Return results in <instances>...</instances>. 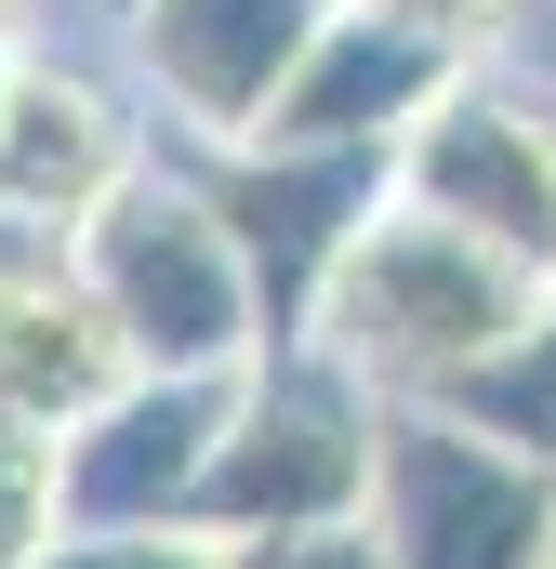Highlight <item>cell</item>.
Segmentation results:
<instances>
[{"instance_id": "20", "label": "cell", "mask_w": 556, "mask_h": 569, "mask_svg": "<svg viewBox=\"0 0 556 569\" xmlns=\"http://www.w3.org/2000/svg\"><path fill=\"white\" fill-rule=\"evenodd\" d=\"M93 13H120V0H93Z\"/></svg>"}, {"instance_id": "8", "label": "cell", "mask_w": 556, "mask_h": 569, "mask_svg": "<svg viewBox=\"0 0 556 569\" xmlns=\"http://www.w3.org/2000/svg\"><path fill=\"white\" fill-rule=\"evenodd\" d=\"M172 159H186V146H172ZM186 172L212 186L239 266L266 291V345H305L331 266H345L358 226L398 199V159H345V146H212V159H186Z\"/></svg>"}, {"instance_id": "17", "label": "cell", "mask_w": 556, "mask_h": 569, "mask_svg": "<svg viewBox=\"0 0 556 569\" xmlns=\"http://www.w3.org/2000/svg\"><path fill=\"white\" fill-rule=\"evenodd\" d=\"M40 40V0H0V53H27Z\"/></svg>"}, {"instance_id": "6", "label": "cell", "mask_w": 556, "mask_h": 569, "mask_svg": "<svg viewBox=\"0 0 556 569\" xmlns=\"http://www.w3.org/2000/svg\"><path fill=\"white\" fill-rule=\"evenodd\" d=\"M371 543L385 569H544L556 557V477L450 411H385L371 477Z\"/></svg>"}, {"instance_id": "7", "label": "cell", "mask_w": 556, "mask_h": 569, "mask_svg": "<svg viewBox=\"0 0 556 569\" xmlns=\"http://www.w3.org/2000/svg\"><path fill=\"white\" fill-rule=\"evenodd\" d=\"M146 172H159L146 93L107 80V67H80V53H53V40H27L13 53V93H0V226L40 239V252H67Z\"/></svg>"}, {"instance_id": "16", "label": "cell", "mask_w": 556, "mask_h": 569, "mask_svg": "<svg viewBox=\"0 0 556 569\" xmlns=\"http://www.w3.org/2000/svg\"><path fill=\"white\" fill-rule=\"evenodd\" d=\"M226 569H385L371 517L358 530H278V543H226Z\"/></svg>"}, {"instance_id": "3", "label": "cell", "mask_w": 556, "mask_h": 569, "mask_svg": "<svg viewBox=\"0 0 556 569\" xmlns=\"http://www.w3.org/2000/svg\"><path fill=\"white\" fill-rule=\"evenodd\" d=\"M385 477V398L345 385L318 345H278L239 371L226 437H212V490H199V543H278V530H358Z\"/></svg>"}, {"instance_id": "19", "label": "cell", "mask_w": 556, "mask_h": 569, "mask_svg": "<svg viewBox=\"0 0 556 569\" xmlns=\"http://www.w3.org/2000/svg\"><path fill=\"white\" fill-rule=\"evenodd\" d=\"M0 93H13V53H0Z\"/></svg>"}, {"instance_id": "10", "label": "cell", "mask_w": 556, "mask_h": 569, "mask_svg": "<svg viewBox=\"0 0 556 569\" xmlns=\"http://www.w3.org/2000/svg\"><path fill=\"white\" fill-rule=\"evenodd\" d=\"M464 80V53L450 40H424V27H398V13H331L318 27V53L291 67V93H278L266 146H345V159H398L411 146V120Z\"/></svg>"}, {"instance_id": "9", "label": "cell", "mask_w": 556, "mask_h": 569, "mask_svg": "<svg viewBox=\"0 0 556 569\" xmlns=\"http://www.w3.org/2000/svg\"><path fill=\"white\" fill-rule=\"evenodd\" d=\"M226 398H239V385H159V371H133L80 437H53V463H67V530H199Z\"/></svg>"}, {"instance_id": "11", "label": "cell", "mask_w": 556, "mask_h": 569, "mask_svg": "<svg viewBox=\"0 0 556 569\" xmlns=\"http://www.w3.org/2000/svg\"><path fill=\"white\" fill-rule=\"evenodd\" d=\"M120 385H133V358H120L107 305L80 291V266H67V252L0 266V425L80 437L107 398H120Z\"/></svg>"}, {"instance_id": "2", "label": "cell", "mask_w": 556, "mask_h": 569, "mask_svg": "<svg viewBox=\"0 0 556 569\" xmlns=\"http://www.w3.org/2000/svg\"><path fill=\"white\" fill-rule=\"evenodd\" d=\"M67 266L80 291L107 305V331H120V358L159 371V385H239L266 345V291L239 266V239H226V212H212V186L159 146V172L120 186L80 239H67Z\"/></svg>"}, {"instance_id": "1", "label": "cell", "mask_w": 556, "mask_h": 569, "mask_svg": "<svg viewBox=\"0 0 556 569\" xmlns=\"http://www.w3.org/2000/svg\"><path fill=\"white\" fill-rule=\"evenodd\" d=\"M530 305H544L530 266H504V252H477L464 226L385 199V212L358 226V252L331 266L305 345H318L345 385H371L385 411H437L450 385H477V371L530 331Z\"/></svg>"}, {"instance_id": "5", "label": "cell", "mask_w": 556, "mask_h": 569, "mask_svg": "<svg viewBox=\"0 0 556 569\" xmlns=\"http://www.w3.org/2000/svg\"><path fill=\"white\" fill-rule=\"evenodd\" d=\"M398 199L437 212V226H464L477 252H504V266H530L556 291V93L517 80L504 53L464 67L411 120V146H398Z\"/></svg>"}, {"instance_id": "4", "label": "cell", "mask_w": 556, "mask_h": 569, "mask_svg": "<svg viewBox=\"0 0 556 569\" xmlns=\"http://www.w3.org/2000/svg\"><path fill=\"white\" fill-rule=\"evenodd\" d=\"M345 0H120V80L146 93L159 146L212 159V146H266L291 67L318 53Z\"/></svg>"}, {"instance_id": "21", "label": "cell", "mask_w": 556, "mask_h": 569, "mask_svg": "<svg viewBox=\"0 0 556 569\" xmlns=\"http://www.w3.org/2000/svg\"><path fill=\"white\" fill-rule=\"evenodd\" d=\"M544 569H556V557H544Z\"/></svg>"}, {"instance_id": "14", "label": "cell", "mask_w": 556, "mask_h": 569, "mask_svg": "<svg viewBox=\"0 0 556 569\" xmlns=\"http://www.w3.org/2000/svg\"><path fill=\"white\" fill-rule=\"evenodd\" d=\"M40 569H226V543H199V530H67Z\"/></svg>"}, {"instance_id": "13", "label": "cell", "mask_w": 556, "mask_h": 569, "mask_svg": "<svg viewBox=\"0 0 556 569\" xmlns=\"http://www.w3.org/2000/svg\"><path fill=\"white\" fill-rule=\"evenodd\" d=\"M67 543V463H53V437L0 425V569H40Z\"/></svg>"}, {"instance_id": "12", "label": "cell", "mask_w": 556, "mask_h": 569, "mask_svg": "<svg viewBox=\"0 0 556 569\" xmlns=\"http://www.w3.org/2000/svg\"><path fill=\"white\" fill-rule=\"evenodd\" d=\"M437 411H450V425H477V437H504V450H530V463L556 477V291L530 305V331H517L477 385H450Z\"/></svg>"}, {"instance_id": "18", "label": "cell", "mask_w": 556, "mask_h": 569, "mask_svg": "<svg viewBox=\"0 0 556 569\" xmlns=\"http://www.w3.org/2000/svg\"><path fill=\"white\" fill-rule=\"evenodd\" d=\"M27 252H40V239H13V226H0V266H27Z\"/></svg>"}, {"instance_id": "15", "label": "cell", "mask_w": 556, "mask_h": 569, "mask_svg": "<svg viewBox=\"0 0 556 569\" xmlns=\"http://www.w3.org/2000/svg\"><path fill=\"white\" fill-rule=\"evenodd\" d=\"M358 13H398V27H424V40H450L464 67H490L504 27H517V0H358Z\"/></svg>"}]
</instances>
